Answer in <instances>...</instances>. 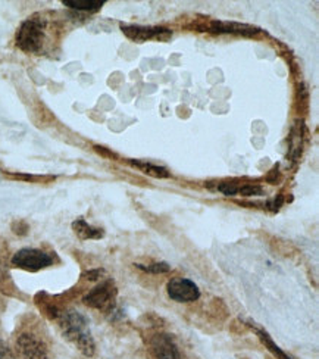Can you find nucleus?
Returning a JSON list of instances; mask_svg holds the SVG:
<instances>
[{
	"mask_svg": "<svg viewBox=\"0 0 319 359\" xmlns=\"http://www.w3.org/2000/svg\"><path fill=\"white\" fill-rule=\"evenodd\" d=\"M62 334L74 343L86 356H93L96 351L95 340L91 337L88 320L75 309L59 311L56 318Z\"/></svg>",
	"mask_w": 319,
	"mask_h": 359,
	"instance_id": "obj_1",
	"label": "nucleus"
},
{
	"mask_svg": "<svg viewBox=\"0 0 319 359\" xmlns=\"http://www.w3.org/2000/svg\"><path fill=\"white\" fill-rule=\"evenodd\" d=\"M44 20L37 15L25 20L17 33V46L27 53L40 52L44 43Z\"/></svg>",
	"mask_w": 319,
	"mask_h": 359,
	"instance_id": "obj_2",
	"label": "nucleus"
},
{
	"mask_svg": "<svg viewBox=\"0 0 319 359\" xmlns=\"http://www.w3.org/2000/svg\"><path fill=\"white\" fill-rule=\"evenodd\" d=\"M116 287L112 280H106L96 286L93 290L84 296V304L93 309H99L103 312H112L115 308L116 299Z\"/></svg>",
	"mask_w": 319,
	"mask_h": 359,
	"instance_id": "obj_3",
	"label": "nucleus"
},
{
	"mask_svg": "<svg viewBox=\"0 0 319 359\" xmlns=\"http://www.w3.org/2000/svg\"><path fill=\"white\" fill-rule=\"evenodd\" d=\"M12 265L18 266L25 271H40L43 268L52 265V257L39 249H21L12 257Z\"/></svg>",
	"mask_w": 319,
	"mask_h": 359,
	"instance_id": "obj_4",
	"label": "nucleus"
},
{
	"mask_svg": "<svg viewBox=\"0 0 319 359\" xmlns=\"http://www.w3.org/2000/svg\"><path fill=\"white\" fill-rule=\"evenodd\" d=\"M168 296L175 302L189 304L201 297V290L191 280L178 277L168 283Z\"/></svg>",
	"mask_w": 319,
	"mask_h": 359,
	"instance_id": "obj_5",
	"label": "nucleus"
},
{
	"mask_svg": "<svg viewBox=\"0 0 319 359\" xmlns=\"http://www.w3.org/2000/svg\"><path fill=\"white\" fill-rule=\"evenodd\" d=\"M17 351L22 359H49V352L43 340L32 333H24L18 337Z\"/></svg>",
	"mask_w": 319,
	"mask_h": 359,
	"instance_id": "obj_6",
	"label": "nucleus"
},
{
	"mask_svg": "<svg viewBox=\"0 0 319 359\" xmlns=\"http://www.w3.org/2000/svg\"><path fill=\"white\" fill-rule=\"evenodd\" d=\"M123 33L134 41H147L151 39H168L171 32L163 27H140V25H123Z\"/></svg>",
	"mask_w": 319,
	"mask_h": 359,
	"instance_id": "obj_7",
	"label": "nucleus"
},
{
	"mask_svg": "<svg viewBox=\"0 0 319 359\" xmlns=\"http://www.w3.org/2000/svg\"><path fill=\"white\" fill-rule=\"evenodd\" d=\"M155 359H182L175 341L168 334H156L150 341Z\"/></svg>",
	"mask_w": 319,
	"mask_h": 359,
	"instance_id": "obj_8",
	"label": "nucleus"
},
{
	"mask_svg": "<svg viewBox=\"0 0 319 359\" xmlns=\"http://www.w3.org/2000/svg\"><path fill=\"white\" fill-rule=\"evenodd\" d=\"M212 32L215 33H236V34H243V36H253L256 33H259V29L246 25V24H237V22H212L210 24Z\"/></svg>",
	"mask_w": 319,
	"mask_h": 359,
	"instance_id": "obj_9",
	"label": "nucleus"
},
{
	"mask_svg": "<svg viewBox=\"0 0 319 359\" xmlns=\"http://www.w3.org/2000/svg\"><path fill=\"white\" fill-rule=\"evenodd\" d=\"M72 230L81 238V241H99V238L104 236L102 229L90 226V224L83 218H79L77 221L72 222Z\"/></svg>",
	"mask_w": 319,
	"mask_h": 359,
	"instance_id": "obj_10",
	"label": "nucleus"
},
{
	"mask_svg": "<svg viewBox=\"0 0 319 359\" xmlns=\"http://www.w3.org/2000/svg\"><path fill=\"white\" fill-rule=\"evenodd\" d=\"M62 4L75 11L96 12L104 5V0H62Z\"/></svg>",
	"mask_w": 319,
	"mask_h": 359,
	"instance_id": "obj_11",
	"label": "nucleus"
},
{
	"mask_svg": "<svg viewBox=\"0 0 319 359\" xmlns=\"http://www.w3.org/2000/svg\"><path fill=\"white\" fill-rule=\"evenodd\" d=\"M130 163L133 167L139 168L140 171H143L144 174L150 175V177H155V178H168L170 177V172L166 171V168L163 167H158V165H154V163L150 162H143V161H130Z\"/></svg>",
	"mask_w": 319,
	"mask_h": 359,
	"instance_id": "obj_12",
	"label": "nucleus"
},
{
	"mask_svg": "<svg viewBox=\"0 0 319 359\" xmlns=\"http://www.w3.org/2000/svg\"><path fill=\"white\" fill-rule=\"evenodd\" d=\"M256 334H257V337L261 339V341L264 343L265 348H266L273 356H276L277 359H293L290 355H287L280 346L276 345V341H273V340L271 339V336H269L266 332H264V330H256Z\"/></svg>",
	"mask_w": 319,
	"mask_h": 359,
	"instance_id": "obj_13",
	"label": "nucleus"
},
{
	"mask_svg": "<svg viewBox=\"0 0 319 359\" xmlns=\"http://www.w3.org/2000/svg\"><path fill=\"white\" fill-rule=\"evenodd\" d=\"M137 268L143 269L146 273H151V274H162V273H168L171 266L166 264V262H158V264H151V265H142V264H137Z\"/></svg>",
	"mask_w": 319,
	"mask_h": 359,
	"instance_id": "obj_14",
	"label": "nucleus"
},
{
	"mask_svg": "<svg viewBox=\"0 0 319 359\" xmlns=\"http://www.w3.org/2000/svg\"><path fill=\"white\" fill-rule=\"evenodd\" d=\"M238 193L241 196H261L264 193L259 186H253V184H246L243 187H238Z\"/></svg>",
	"mask_w": 319,
	"mask_h": 359,
	"instance_id": "obj_15",
	"label": "nucleus"
},
{
	"mask_svg": "<svg viewBox=\"0 0 319 359\" xmlns=\"http://www.w3.org/2000/svg\"><path fill=\"white\" fill-rule=\"evenodd\" d=\"M218 190L224 193L225 196H236L238 193V186H236L234 183H221L218 186Z\"/></svg>",
	"mask_w": 319,
	"mask_h": 359,
	"instance_id": "obj_16",
	"label": "nucleus"
},
{
	"mask_svg": "<svg viewBox=\"0 0 319 359\" xmlns=\"http://www.w3.org/2000/svg\"><path fill=\"white\" fill-rule=\"evenodd\" d=\"M0 359H13L11 349L8 348V345L4 340H0Z\"/></svg>",
	"mask_w": 319,
	"mask_h": 359,
	"instance_id": "obj_17",
	"label": "nucleus"
},
{
	"mask_svg": "<svg viewBox=\"0 0 319 359\" xmlns=\"http://www.w3.org/2000/svg\"><path fill=\"white\" fill-rule=\"evenodd\" d=\"M102 274H103L102 269H96V271H88L86 276L88 280H97V278H100Z\"/></svg>",
	"mask_w": 319,
	"mask_h": 359,
	"instance_id": "obj_18",
	"label": "nucleus"
}]
</instances>
